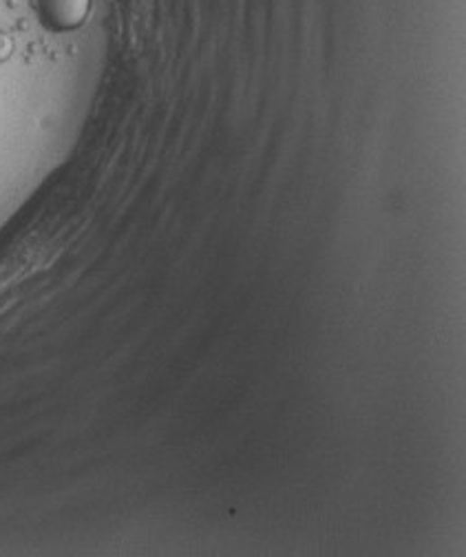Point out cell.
Listing matches in <instances>:
<instances>
[{"instance_id":"cell-1","label":"cell","mask_w":466,"mask_h":557,"mask_svg":"<svg viewBox=\"0 0 466 557\" xmlns=\"http://www.w3.org/2000/svg\"><path fill=\"white\" fill-rule=\"evenodd\" d=\"M91 0H41V16L51 27L73 29L84 23Z\"/></svg>"}]
</instances>
